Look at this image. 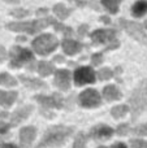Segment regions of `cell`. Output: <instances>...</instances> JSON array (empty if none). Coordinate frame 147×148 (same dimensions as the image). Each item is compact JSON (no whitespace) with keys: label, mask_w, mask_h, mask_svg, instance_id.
Here are the masks:
<instances>
[{"label":"cell","mask_w":147,"mask_h":148,"mask_svg":"<svg viewBox=\"0 0 147 148\" xmlns=\"http://www.w3.org/2000/svg\"><path fill=\"white\" fill-rule=\"evenodd\" d=\"M36 135V130L35 127H23L21 129L20 131V142H21V147H29L31 146V143H33L34 138H35Z\"/></svg>","instance_id":"obj_12"},{"label":"cell","mask_w":147,"mask_h":148,"mask_svg":"<svg viewBox=\"0 0 147 148\" xmlns=\"http://www.w3.org/2000/svg\"><path fill=\"white\" fill-rule=\"evenodd\" d=\"M21 81L29 87V88H41V87H46V83L39 79H30L26 77H21Z\"/></svg>","instance_id":"obj_20"},{"label":"cell","mask_w":147,"mask_h":148,"mask_svg":"<svg viewBox=\"0 0 147 148\" xmlns=\"http://www.w3.org/2000/svg\"><path fill=\"white\" fill-rule=\"evenodd\" d=\"M134 133L138 134V135L147 136V123H146V125H142V126H138V127L134 130Z\"/></svg>","instance_id":"obj_30"},{"label":"cell","mask_w":147,"mask_h":148,"mask_svg":"<svg viewBox=\"0 0 147 148\" xmlns=\"http://www.w3.org/2000/svg\"><path fill=\"white\" fill-rule=\"evenodd\" d=\"M74 127L68 126H54L48 127V130L44 133L43 139L38 144L36 148H48V147H57L61 146L68 138L73 134Z\"/></svg>","instance_id":"obj_1"},{"label":"cell","mask_w":147,"mask_h":148,"mask_svg":"<svg viewBox=\"0 0 147 148\" xmlns=\"http://www.w3.org/2000/svg\"><path fill=\"white\" fill-rule=\"evenodd\" d=\"M81 48H82L81 43H78V42H76V40H72V39H65V40L63 42V49H64V52L67 55L77 53V52L81 51Z\"/></svg>","instance_id":"obj_15"},{"label":"cell","mask_w":147,"mask_h":148,"mask_svg":"<svg viewBox=\"0 0 147 148\" xmlns=\"http://www.w3.org/2000/svg\"><path fill=\"white\" fill-rule=\"evenodd\" d=\"M100 20L103 21V22H106V23H109V18L108 17H102Z\"/></svg>","instance_id":"obj_39"},{"label":"cell","mask_w":147,"mask_h":148,"mask_svg":"<svg viewBox=\"0 0 147 148\" xmlns=\"http://www.w3.org/2000/svg\"><path fill=\"white\" fill-rule=\"evenodd\" d=\"M9 129V125L8 123H4V122H0V134H5Z\"/></svg>","instance_id":"obj_33"},{"label":"cell","mask_w":147,"mask_h":148,"mask_svg":"<svg viewBox=\"0 0 147 148\" xmlns=\"http://www.w3.org/2000/svg\"><path fill=\"white\" fill-rule=\"evenodd\" d=\"M57 44H59V42H57V39L54 35L43 34V35L38 36L36 39L33 40V48L36 53L44 56V55L51 53L54 49H56Z\"/></svg>","instance_id":"obj_4"},{"label":"cell","mask_w":147,"mask_h":148,"mask_svg":"<svg viewBox=\"0 0 147 148\" xmlns=\"http://www.w3.org/2000/svg\"><path fill=\"white\" fill-rule=\"evenodd\" d=\"M116 36V31L115 30H96L91 34V39L93 43L95 44H103V43H109V42H116L115 39Z\"/></svg>","instance_id":"obj_9"},{"label":"cell","mask_w":147,"mask_h":148,"mask_svg":"<svg viewBox=\"0 0 147 148\" xmlns=\"http://www.w3.org/2000/svg\"><path fill=\"white\" fill-rule=\"evenodd\" d=\"M69 1H74L76 3V4H77V5H80V7H83V5H85V3H83V1H81V0H69Z\"/></svg>","instance_id":"obj_37"},{"label":"cell","mask_w":147,"mask_h":148,"mask_svg":"<svg viewBox=\"0 0 147 148\" xmlns=\"http://www.w3.org/2000/svg\"><path fill=\"white\" fill-rule=\"evenodd\" d=\"M55 84L61 90H68L70 86V72L69 70H57L55 74Z\"/></svg>","instance_id":"obj_11"},{"label":"cell","mask_w":147,"mask_h":148,"mask_svg":"<svg viewBox=\"0 0 147 148\" xmlns=\"http://www.w3.org/2000/svg\"><path fill=\"white\" fill-rule=\"evenodd\" d=\"M38 72L41 75H48V74H51L54 72V66H52V64H49V62L47 61H42L39 62L38 65Z\"/></svg>","instance_id":"obj_22"},{"label":"cell","mask_w":147,"mask_h":148,"mask_svg":"<svg viewBox=\"0 0 147 148\" xmlns=\"http://www.w3.org/2000/svg\"><path fill=\"white\" fill-rule=\"evenodd\" d=\"M0 84L10 87V86H16V84H17V81H16L12 75H9V74L3 73V74H0Z\"/></svg>","instance_id":"obj_23"},{"label":"cell","mask_w":147,"mask_h":148,"mask_svg":"<svg viewBox=\"0 0 147 148\" xmlns=\"http://www.w3.org/2000/svg\"><path fill=\"white\" fill-rule=\"evenodd\" d=\"M5 56H7V52H5L4 47H1V46H0V62H1L3 60L5 59Z\"/></svg>","instance_id":"obj_34"},{"label":"cell","mask_w":147,"mask_h":148,"mask_svg":"<svg viewBox=\"0 0 147 148\" xmlns=\"http://www.w3.org/2000/svg\"><path fill=\"white\" fill-rule=\"evenodd\" d=\"M146 27H147V23H146Z\"/></svg>","instance_id":"obj_43"},{"label":"cell","mask_w":147,"mask_h":148,"mask_svg":"<svg viewBox=\"0 0 147 148\" xmlns=\"http://www.w3.org/2000/svg\"><path fill=\"white\" fill-rule=\"evenodd\" d=\"M86 30H87V25H83V26H81V27H80V30H78V34H80L81 36H82V35H85V34H86Z\"/></svg>","instance_id":"obj_35"},{"label":"cell","mask_w":147,"mask_h":148,"mask_svg":"<svg viewBox=\"0 0 147 148\" xmlns=\"http://www.w3.org/2000/svg\"><path fill=\"white\" fill-rule=\"evenodd\" d=\"M35 99H36V101H39L43 105L44 109L63 107V97L59 94H54L52 96H42V95H38V96H35Z\"/></svg>","instance_id":"obj_10"},{"label":"cell","mask_w":147,"mask_h":148,"mask_svg":"<svg viewBox=\"0 0 147 148\" xmlns=\"http://www.w3.org/2000/svg\"><path fill=\"white\" fill-rule=\"evenodd\" d=\"M130 146L132 148H147V143L145 140H141V139H133L130 140Z\"/></svg>","instance_id":"obj_28"},{"label":"cell","mask_w":147,"mask_h":148,"mask_svg":"<svg viewBox=\"0 0 147 148\" xmlns=\"http://www.w3.org/2000/svg\"><path fill=\"white\" fill-rule=\"evenodd\" d=\"M51 23H55L52 18H42V20L30 21V22H10L7 23V29L12 31H23L27 34H35Z\"/></svg>","instance_id":"obj_3"},{"label":"cell","mask_w":147,"mask_h":148,"mask_svg":"<svg viewBox=\"0 0 147 148\" xmlns=\"http://www.w3.org/2000/svg\"><path fill=\"white\" fill-rule=\"evenodd\" d=\"M55 60H56V61H64V59H63V57L61 56H56V57H55Z\"/></svg>","instance_id":"obj_40"},{"label":"cell","mask_w":147,"mask_h":148,"mask_svg":"<svg viewBox=\"0 0 147 148\" xmlns=\"http://www.w3.org/2000/svg\"><path fill=\"white\" fill-rule=\"evenodd\" d=\"M33 112V107H23V108H20L17 109L12 116H10V125H18L21 121L26 120L29 117V114Z\"/></svg>","instance_id":"obj_13"},{"label":"cell","mask_w":147,"mask_h":148,"mask_svg":"<svg viewBox=\"0 0 147 148\" xmlns=\"http://www.w3.org/2000/svg\"><path fill=\"white\" fill-rule=\"evenodd\" d=\"M121 3V0H102V4L104 5L107 10L109 13H117L119 10V4Z\"/></svg>","instance_id":"obj_19"},{"label":"cell","mask_w":147,"mask_h":148,"mask_svg":"<svg viewBox=\"0 0 147 148\" xmlns=\"http://www.w3.org/2000/svg\"><path fill=\"white\" fill-rule=\"evenodd\" d=\"M113 134V130H112L109 126H104V125H99L93 127L90 133V136L94 139H106L109 138V136Z\"/></svg>","instance_id":"obj_14"},{"label":"cell","mask_w":147,"mask_h":148,"mask_svg":"<svg viewBox=\"0 0 147 148\" xmlns=\"http://www.w3.org/2000/svg\"><path fill=\"white\" fill-rule=\"evenodd\" d=\"M103 96L106 97L107 100H117V99H120V97H121V92H120V90L117 88L116 86L109 84V86L104 87Z\"/></svg>","instance_id":"obj_17"},{"label":"cell","mask_w":147,"mask_h":148,"mask_svg":"<svg viewBox=\"0 0 147 148\" xmlns=\"http://www.w3.org/2000/svg\"><path fill=\"white\" fill-rule=\"evenodd\" d=\"M9 14L16 18H23V17H26V16H29V12L25 9H13L9 12Z\"/></svg>","instance_id":"obj_26"},{"label":"cell","mask_w":147,"mask_h":148,"mask_svg":"<svg viewBox=\"0 0 147 148\" xmlns=\"http://www.w3.org/2000/svg\"><path fill=\"white\" fill-rule=\"evenodd\" d=\"M73 148H86V135L83 133L78 134V136L73 143Z\"/></svg>","instance_id":"obj_25"},{"label":"cell","mask_w":147,"mask_h":148,"mask_svg":"<svg viewBox=\"0 0 147 148\" xmlns=\"http://www.w3.org/2000/svg\"><path fill=\"white\" fill-rule=\"evenodd\" d=\"M54 25H55V27H56V30L63 31V33H64L65 35H70V34H72V30H70L69 27H67V26L61 25V23H57V22H55Z\"/></svg>","instance_id":"obj_29"},{"label":"cell","mask_w":147,"mask_h":148,"mask_svg":"<svg viewBox=\"0 0 147 148\" xmlns=\"http://www.w3.org/2000/svg\"><path fill=\"white\" fill-rule=\"evenodd\" d=\"M46 12H47V9H46V8H43V9H39L38 12H36V14H38V16H41V14H44V13H46Z\"/></svg>","instance_id":"obj_38"},{"label":"cell","mask_w":147,"mask_h":148,"mask_svg":"<svg viewBox=\"0 0 147 148\" xmlns=\"http://www.w3.org/2000/svg\"><path fill=\"white\" fill-rule=\"evenodd\" d=\"M0 148H17L14 144H10V143H1L0 144Z\"/></svg>","instance_id":"obj_36"},{"label":"cell","mask_w":147,"mask_h":148,"mask_svg":"<svg viewBox=\"0 0 147 148\" xmlns=\"http://www.w3.org/2000/svg\"><path fill=\"white\" fill-rule=\"evenodd\" d=\"M95 81V73L91 68L83 66L76 70L74 73V82L77 86H82L86 83H93Z\"/></svg>","instance_id":"obj_8"},{"label":"cell","mask_w":147,"mask_h":148,"mask_svg":"<svg viewBox=\"0 0 147 148\" xmlns=\"http://www.w3.org/2000/svg\"><path fill=\"white\" fill-rule=\"evenodd\" d=\"M117 133H119L120 135H124V134H126L128 133V125L119 126V129H117Z\"/></svg>","instance_id":"obj_32"},{"label":"cell","mask_w":147,"mask_h":148,"mask_svg":"<svg viewBox=\"0 0 147 148\" xmlns=\"http://www.w3.org/2000/svg\"><path fill=\"white\" fill-rule=\"evenodd\" d=\"M128 107H125V105H119V107H115L113 109H112V116H113L115 118H121L122 116H125L128 113Z\"/></svg>","instance_id":"obj_24"},{"label":"cell","mask_w":147,"mask_h":148,"mask_svg":"<svg viewBox=\"0 0 147 148\" xmlns=\"http://www.w3.org/2000/svg\"><path fill=\"white\" fill-rule=\"evenodd\" d=\"M5 1H9V3H14V4H17L18 0H5Z\"/></svg>","instance_id":"obj_41"},{"label":"cell","mask_w":147,"mask_h":148,"mask_svg":"<svg viewBox=\"0 0 147 148\" xmlns=\"http://www.w3.org/2000/svg\"><path fill=\"white\" fill-rule=\"evenodd\" d=\"M30 61H34V56L29 49L17 46L10 49V66L12 68H20Z\"/></svg>","instance_id":"obj_5"},{"label":"cell","mask_w":147,"mask_h":148,"mask_svg":"<svg viewBox=\"0 0 147 148\" xmlns=\"http://www.w3.org/2000/svg\"><path fill=\"white\" fill-rule=\"evenodd\" d=\"M91 60H93V64L94 65H99L102 62V60H103V56H102L100 53H96V55H93V57H91Z\"/></svg>","instance_id":"obj_31"},{"label":"cell","mask_w":147,"mask_h":148,"mask_svg":"<svg viewBox=\"0 0 147 148\" xmlns=\"http://www.w3.org/2000/svg\"><path fill=\"white\" fill-rule=\"evenodd\" d=\"M99 148H107V147H99Z\"/></svg>","instance_id":"obj_42"},{"label":"cell","mask_w":147,"mask_h":148,"mask_svg":"<svg viewBox=\"0 0 147 148\" xmlns=\"http://www.w3.org/2000/svg\"><path fill=\"white\" fill-rule=\"evenodd\" d=\"M80 103H81V105H83L86 108H94V107L100 105L102 97L95 90L89 88V90H85L80 95Z\"/></svg>","instance_id":"obj_7"},{"label":"cell","mask_w":147,"mask_h":148,"mask_svg":"<svg viewBox=\"0 0 147 148\" xmlns=\"http://www.w3.org/2000/svg\"><path fill=\"white\" fill-rule=\"evenodd\" d=\"M130 105H132V120L134 121L147 107V79L141 82L139 86L133 91L130 97Z\"/></svg>","instance_id":"obj_2"},{"label":"cell","mask_w":147,"mask_h":148,"mask_svg":"<svg viewBox=\"0 0 147 148\" xmlns=\"http://www.w3.org/2000/svg\"><path fill=\"white\" fill-rule=\"evenodd\" d=\"M112 75H113V73H112V70L108 69V68L100 69V70H99V73H98V77L100 79H109Z\"/></svg>","instance_id":"obj_27"},{"label":"cell","mask_w":147,"mask_h":148,"mask_svg":"<svg viewBox=\"0 0 147 148\" xmlns=\"http://www.w3.org/2000/svg\"><path fill=\"white\" fill-rule=\"evenodd\" d=\"M54 13L59 18H61V20H65V18L68 17V16L70 14V9H68V8H65L63 4H56L54 7Z\"/></svg>","instance_id":"obj_21"},{"label":"cell","mask_w":147,"mask_h":148,"mask_svg":"<svg viewBox=\"0 0 147 148\" xmlns=\"http://www.w3.org/2000/svg\"><path fill=\"white\" fill-rule=\"evenodd\" d=\"M147 13V1L146 0H139L137 1L132 8V14L134 17H142Z\"/></svg>","instance_id":"obj_18"},{"label":"cell","mask_w":147,"mask_h":148,"mask_svg":"<svg viewBox=\"0 0 147 148\" xmlns=\"http://www.w3.org/2000/svg\"><path fill=\"white\" fill-rule=\"evenodd\" d=\"M16 97H17L16 91H0V105L4 108L10 107L14 103Z\"/></svg>","instance_id":"obj_16"},{"label":"cell","mask_w":147,"mask_h":148,"mask_svg":"<svg viewBox=\"0 0 147 148\" xmlns=\"http://www.w3.org/2000/svg\"><path fill=\"white\" fill-rule=\"evenodd\" d=\"M120 25H121L122 27L126 30V33L129 34L130 36H133L134 39H137V40H139V42L147 40L146 34H145V31H143L142 26H141L139 23H135V22H132V21H128V20L121 18V20H120Z\"/></svg>","instance_id":"obj_6"}]
</instances>
